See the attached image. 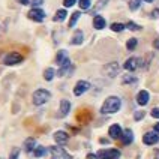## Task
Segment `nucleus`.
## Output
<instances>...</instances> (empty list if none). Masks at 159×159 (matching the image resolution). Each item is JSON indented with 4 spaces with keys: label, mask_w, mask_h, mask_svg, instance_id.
<instances>
[{
    "label": "nucleus",
    "mask_w": 159,
    "mask_h": 159,
    "mask_svg": "<svg viewBox=\"0 0 159 159\" xmlns=\"http://www.w3.org/2000/svg\"><path fill=\"white\" fill-rule=\"evenodd\" d=\"M87 159H99V156H98V155H95V153H89Z\"/></svg>",
    "instance_id": "37"
},
{
    "label": "nucleus",
    "mask_w": 159,
    "mask_h": 159,
    "mask_svg": "<svg viewBox=\"0 0 159 159\" xmlns=\"http://www.w3.org/2000/svg\"><path fill=\"white\" fill-rule=\"evenodd\" d=\"M126 29V24H122V23H113L111 24V30L113 32H122Z\"/></svg>",
    "instance_id": "27"
},
{
    "label": "nucleus",
    "mask_w": 159,
    "mask_h": 159,
    "mask_svg": "<svg viewBox=\"0 0 159 159\" xmlns=\"http://www.w3.org/2000/svg\"><path fill=\"white\" fill-rule=\"evenodd\" d=\"M72 63H71V59H68L66 62L60 65V68H59V71H57V75L59 77H65V75H68V74H72Z\"/></svg>",
    "instance_id": "12"
},
{
    "label": "nucleus",
    "mask_w": 159,
    "mask_h": 159,
    "mask_svg": "<svg viewBox=\"0 0 159 159\" xmlns=\"http://www.w3.org/2000/svg\"><path fill=\"white\" fill-rule=\"evenodd\" d=\"M149 101H150V95H149V92L147 90H140L138 92V95H137V104L138 105H147L149 104Z\"/></svg>",
    "instance_id": "13"
},
{
    "label": "nucleus",
    "mask_w": 159,
    "mask_h": 159,
    "mask_svg": "<svg viewBox=\"0 0 159 159\" xmlns=\"http://www.w3.org/2000/svg\"><path fill=\"white\" fill-rule=\"evenodd\" d=\"M155 131H156V132L159 134V123H156V125H155Z\"/></svg>",
    "instance_id": "41"
},
{
    "label": "nucleus",
    "mask_w": 159,
    "mask_h": 159,
    "mask_svg": "<svg viewBox=\"0 0 159 159\" xmlns=\"http://www.w3.org/2000/svg\"><path fill=\"white\" fill-rule=\"evenodd\" d=\"M138 65H140V59H138V57H131V59H128V60L125 62L123 68L126 69V71L132 72L138 68Z\"/></svg>",
    "instance_id": "14"
},
{
    "label": "nucleus",
    "mask_w": 159,
    "mask_h": 159,
    "mask_svg": "<svg viewBox=\"0 0 159 159\" xmlns=\"http://www.w3.org/2000/svg\"><path fill=\"white\" fill-rule=\"evenodd\" d=\"M23 147H24V150H26L27 153H33V150L38 147L36 140L35 138H27L26 141H24V144H23Z\"/></svg>",
    "instance_id": "16"
},
{
    "label": "nucleus",
    "mask_w": 159,
    "mask_h": 159,
    "mask_svg": "<svg viewBox=\"0 0 159 159\" xmlns=\"http://www.w3.org/2000/svg\"><path fill=\"white\" fill-rule=\"evenodd\" d=\"M89 89H90V83L86 81V80H80L78 83L75 84V87H74V95L75 96H81V95H84L87 92Z\"/></svg>",
    "instance_id": "7"
},
{
    "label": "nucleus",
    "mask_w": 159,
    "mask_h": 159,
    "mask_svg": "<svg viewBox=\"0 0 159 159\" xmlns=\"http://www.w3.org/2000/svg\"><path fill=\"white\" fill-rule=\"evenodd\" d=\"M107 2H108V0H99V2H98V5L95 6V11H99V9H101L102 6H104V5H105Z\"/></svg>",
    "instance_id": "35"
},
{
    "label": "nucleus",
    "mask_w": 159,
    "mask_h": 159,
    "mask_svg": "<svg viewBox=\"0 0 159 159\" xmlns=\"http://www.w3.org/2000/svg\"><path fill=\"white\" fill-rule=\"evenodd\" d=\"M50 99H51V93L48 90H45V89H38V90H35V93H33V104L36 107L44 105Z\"/></svg>",
    "instance_id": "2"
},
{
    "label": "nucleus",
    "mask_w": 159,
    "mask_h": 159,
    "mask_svg": "<svg viewBox=\"0 0 159 159\" xmlns=\"http://www.w3.org/2000/svg\"><path fill=\"white\" fill-rule=\"evenodd\" d=\"M143 143L146 146H155L159 143V134L156 131H150V132H146L143 135Z\"/></svg>",
    "instance_id": "6"
},
{
    "label": "nucleus",
    "mask_w": 159,
    "mask_h": 159,
    "mask_svg": "<svg viewBox=\"0 0 159 159\" xmlns=\"http://www.w3.org/2000/svg\"><path fill=\"white\" fill-rule=\"evenodd\" d=\"M99 159H119L120 158V150L117 149H102L96 153Z\"/></svg>",
    "instance_id": "5"
},
{
    "label": "nucleus",
    "mask_w": 159,
    "mask_h": 159,
    "mask_svg": "<svg viewBox=\"0 0 159 159\" xmlns=\"http://www.w3.org/2000/svg\"><path fill=\"white\" fill-rule=\"evenodd\" d=\"M66 15H68V12L65 11V9H59L57 12H56V15L53 17V20L57 23V21H63L65 18H66Z\"/></svg>",
    "instance_id": "22"
},
{
    "label": "nucleus",
    "mask_w": 159,
    "mask_h": 159,
    "mask_svg": "<svg viewBox=\"0 0 159 159\" xmlns=\"http://www.w3.org/2000/svg\"><path fill=\"white\" fill-rule=\"evenodd\" d=\"M77 3V0H63V5H65V8H71Z\"/></svg>",
    "instance_id": "33"
},
{
    "label": "nucleus",
    "mask_w": 159,
    "mask_h": 159,
    "mask_svg": "<svg viewBox=\"0 0 159 159\" xmlns=\"http://www.w3.org/2000/svg\"><path fill=\"white\" fill-rule=\"evenodd\" d=\"M54 75H56V71H54L53 68H48V69L44 72V78L47 80V81H51V80L54 78Z\"/></svg>",
    "instance_id": "25"
},
{
    "label": "nucleus",
    "mask_w": 159,
    "mask_h": 159,
    "mask_svg": "<svg viewBox=\"0 0 159 159\" xmlns=\"http://www.w3.org/2000/svg\"><path fill=\"white\" fill-rule=\"evenodd\" d=\"M48 152H50V149H47L44 146H38L35 150H33V156H35V158H44Z\"/></svg>",
    "instance_id": "21"
},
{
    "label": "nucleus",
    "mask_w": 159,
    "mask_h": 159,
    "mask_svg": "<svg viewBox=\"0 0 159 159\" xmlns=\"http://www.w3.org/2000/svg\"><path fill=\"white\" fill-rule=\"evenodd\" d=\"M53 138H54V141H56L57 146H65V144H68L69 135L65 132V131H57V132H54Z\"/></svg>",
    "instance_id": "10"
},
{
    "label": "nucleus",
    "mask_w": 159,
    "mask_h": 159,
    "mask_svg": "<svg viewBox=\"0 0 159 159\" xmlns=\"http://www.w3.org/2000/svg\"><path fill=\"white\" fill-rule=\"evenodd\" d=\"M18 156H20V149H18V147L12 149L11 155H9V159H18Z\"/></svg>",
    "instance_id": "31"
},
{
    "label": "nucleus",
    "mask_w": 159,
    "mask_h": 159,
    "mask_svg": "<svg viewBox=\"0 0 159 159\" xmlns=\"http://www.w3.org/2000/svg\"><path fill=\"white\" fill-rule=\"evenodd\" d=\"M141 5V0H129V9L131 11H137Z\"/></svg>",
    "instance_id": "28"
},
{
    "label": "nucleus",
    "mask_w": 159,
    "mask_h": 159,
    "mask_svg": "<svg viewBox=\"0 0 159 159\" xmlns=\"http://www.w3.org/2000/svg\"><path fill=\"white\" fill-rule=\"evenodd\" d=\"M122 83L123 84H135L137 78L134 75H131V74H126V75H123V78H122Z\"/></svg>",
    "instance_id": "24"
},
{
    "label": "nucleus",
    "mask_w": 159,
    "mask_h": 159,
    "mask_svg": "<svg viewBox=\"0 0 159 159\" xmlns=\"http://www.w3.org/2000/svg\"><path fill=\"white\" fill-rule=\"evenodd\" d=\"M144 116H146V113L141 111V110H140V111H135V113H134V120H135V122H140V120L144 119Z\"/></svg>",
    "instance_id": "29"
},
{
    "label": "nucleus",
    "mask_w": 159,
    "mask_h": 159,
    "mask_svg": "<svg viewBox=\"0 0 159 159\" xmlns=\"http://www.w3.org/2000/svg\"><path fill=\"white\" fill-rule=\"evenodd\" d=\"M24 60V57L20 53H9L3 57V65L6 66H14V65H18Z\"/></svg>",
    "instance_id": "4"
},
{
    "label": "nucleus",
    "mask_w": 159,
    "mask_h": 159,
    "mask_svg": "<svg viewBox=\"0 0 159 159\" xmlns=\"http://www.w3.org/2000/svg\"><path fill=\"white\" fill-rule=\"evenodd\" d=\"M83 41H84V33H83L81 30H77V32L74 33V36H72L71 44L72 45H81Z\"/></svg>",
    "instance_id": "19"
},
{
    "label": "nucleus",
    "mask_w": 159,
    "mask_h": 159,
    "mask_svg": "<svg viewBox=\"0 0 159 159\" xmlns=\"http://www.w3.org/2000/svg\"><path fill=\"white\" fill-rule=\"evenodd\" d=\"M158 14H159V9H155V11H153V14H152V17L156 18V17H158Z\"/></svg>",
    "instance_id": "40"
},
{
    "label": "nucleus",
    "mask_w": 159,
    "mask_h": 159,
    "mask_svg": "<svg viewBox=\"0 0 159 159\" xmlns=\"http://www.w3.org/2000/svg\"><path fill=\"white\" fill-rule=\"evenodd\" d=\"M146 2H147V3H152V2H153V0H146Z\"/></svg>",
    "instance_id": "43"
},
{
    "label": "nucleus",
    "mask_w": 159,
    "mask_h": 159,
    "mask_svg": "<svg viewBox=\"0 0 159 159\" xmlns=\"http://www.w3.org/2000/svg\"><path fill=\"white\" fill-rule=\"evenodd\" d=\"M81 17V12L80 11H77V12H74L71 15V20H69V23H68V26L69 27H75V24H77V21H78V18Z\"/></svg>",
    "instance_id": "23"
},
{
    "label": "nucleus",
    "mask_w": 159,
    "mask_h": 159,
    "mask_svg": "<svg viewBox=\"0 0 159 159\" xmlns=\"http://www.w3.org/2000/svg\"><path fill=\"white\" fill-rule=\"evenodd\" d=\"M153 47H155L156 50H159V38H158V39H155V41H153Z\"/></svg>",
    "instance_id": "39"
},
{
    "label": "nucleus",
    "mask_w": 159,
    "mask_h": 159,
    "mask_svg": "<svg viewBox=\"0 0 159 159\" xmlns=\"http://www.w3.org/2000/svg\"><path fill=\"white\" fill-rule=\"evenodd\" d=\"M132 141H134V132L131 129H125L123 134H122V143L125 146H129Z\"/></svg>",
    "instance_id": "17"
},
{
    "label": "nucleus",
    "mask_w": 159,
    "mask_h": 159,
    "mask_svg": "<svg viewBox=\"0 0 159 159\" xmlns=\"http://www.w3.org/2000/svg\"><path fill=\"white\" fill-rule=\"evenodd\" d=\"M42 3H44V0H33V2H32L33 8H38V6H41Z\"/></svg>",
    "instance_id": "36"
},
{
    "label": "nucleus",
    "mask_w": 159,
    "mask_h": 159,
    "mask_svg": "<svg viewBox=\"0 0 159 159\" xmlns=\"http://www.w3.org/2000/svg\"><path fill=\"white\" fill-rule=\"evenodd\" d=\"M122 108V99L119 96H108L101 107V114H114Z\"/></svg>",
    "instance_id": "1"
},
{
    "label": "nucleus",
    "mask_w": 159,
    "mask_h": 159,
    "mask_svg": "<svg viewBox=\"0 0 159 159\" xmlns=\"http://www.w3.org/2000/svg\"><path fill=\"white\" fill-rule=\"evenodd\" d=\"M48 149H50V153H51V158L53 159H72V156L63 149L62 146L56 144V146H51Z\"/></svg>",
    "instance_id": "3"
},
{
    "label": "nucleus",
    "mask_w": 159,
    "mask_h": 159,
    "mask_svg": "<svg viewBox=\"0 0 159 159\" xmlns=\"http://www.w3.org/2000/svg\"><path fill=\"white\" fill-rule=\"evenodd\" d=\"M119 69H120V66H119V63L117 62H113V63H108L104 66V72H105L107 77H110V78H114L119 75Z\"/></svg>",
    "instance_id": "8"
},
{
    "label": "nucleus",
    "mask_w": 159,
    "mask_h": 159,
    "mask_svg": "<svg viewBox=\"0 0 159 159\" xmlns=\"http://www.w3.org/2000/svg\"><path fill=\"white\" fill-rule=\"evenodd\" d=\"M29 18L33 20V21H36V23H42L44 18H45V12L39 8H33L30 12H29Z\"/></svg>",
    "instance_id": "9"
},
{
    "label": "nucleus",
    "mask_w": 159,
    "mask_h": 159,
    "mask_svg": "<svg viewBox=\"0 0 159 159\" xmlns=\"http://www.w3.org/2000/svg\"><path fill=\"white\" fill-rule=\"evenodd\" d=\"M90 0H78V5H80V8L83 9V11H86V9L90 8Z\"/></svg>",
    "instance_id": "30"
},
{
    "label": "nucleus",
    "mask_w": 159,
    "mask_h": 159,
    "mask_svg": "<svg viewBox=\"0 0 159 159\" xmlns=\"http://www.w3.org/2000/svg\"><path fill=\"white\" fill-rule=\"evenodd\" d=\"M137 44H138V41H137L135 38H131V39H128V42H126V48H128L129 51H132V50H135Z\"/></svg>",
    "instance_id": "26"
},
{
    "label": "nucleus",
    "mask_w": 159,
    "mask_h": 159,
    "mask_svg": "<svg viewBox=\"0 0 159 159\" xmlns=\"http://www.w3.org/2000/svg\"><path fill=\"white\" fill-rule=\"evenodd\" d=\"M122 134H123V131H122V126L119 123H114L110 126V129H108V135L113 138V140H119V138H122Z\"/></svg>",
    "instance_id": "11"
},
{
    "label": "nucleus",
    "mask_w": 159,
    "mask_h": 159,
    "mask_svg": "<svg viewBox=\"0 0 159 159\" xmlns=\"http://www.w3.org/2000/svg\"><path fill=\"white\" fill-rule=\"evenodd\" d=\"M69 111H71V102H69L68 99L60 101V107H59V114H60V117L68 116L69 114Z\"/></svg>",
    "instance_id": "15"
},
{
    "label": "nucleus",
    "mask_w": 159,
    "mask_h": 159,
    "mask_svg": "<svg viewBox=\"0 0 159 159\" xmlns=\"http://www.w3.org/2000/svg\"><path fill=\"white\" fill-rule=\"evenodd\" d=\"M68 59H69V57H68V53H66L65 50H60V51L57 53V56H56V63L60 66V65H63Z\"/></svg>",
    "instance_id": "20"
},
{
    "label": "nucleus",
    "mask_w": 159,
    "mask_h": 159,
    "mask_svg": "<svg viewBox=\"0 0 159 159\" xmlns=\"http://www.w3.org/2000/svg\"><path fill=\"white\" fill-rule=\"evenodd\" d=\"M20 5H23V6H26V5H29L30 3V0H17Z\"/></svg>",
    "instance_id": "38"
},
{
    "label": "nucleus",
    "mask_w": 159,
    "mask_h": 159,
    "mask_svg": "<svg viewBox=\"0 0 159 159\" xmlns=\"http://www.w3.org/2000/svg\"><path fill=\"white\" fill-rule=\"evenodd\" d=\"M3 35V29H2V27H0V36Z\"/></svg>",
    "instance_id": "42"
},
{
    "label": "nucleus",
    "mask_w": 159,
    "mask_h": 159,
    "mask_svg": "<svg viewBox=\"0 0 159 159\" xmlns=\"http://www.w3.org/2000/svg\"><path fill=\"white\" fill-rule=\"evenodd\" d=\"M150 114L153 119H159V108H153L150 111Z\"/></svg>",
    "instance_id": "34"
},
{
    "label": "nucleus",
    "mask_w": 159,
    "mask_h": 159,
    "mask_svg": "<svg viewBox=\"0 0 159 159\" xmlns=\"http://www.w3.org/2000/svg\"><path fill=\"white\" fill-rule=\"evenodd\" d=\"M126 29H129V30H140L141 27L138 26V24H135V23H132V21H129V23L126 24Z\"/></svg>",
    "instance_id": "32"
},
{
    "label": "nucleus",
    "mask_w": 159,
    "mask_h": 159,
    "mask_svg": "<svg viewBox=\"0 0 159 159\" xmlns=\"http://www.w3.org/2000/svg\"><path fill=\"white\" fill-rule=\"evenodd\" d=\"M105 26H107V23H105V18L104 17L96 15V17L93 18V27H95L96 30H102Z\"/></svg>",
    "instance_id": "18"
}]
</instances>
